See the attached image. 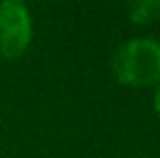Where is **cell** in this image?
Listing matches in <instances>:
<instances>
[{
	"mask_svg": "<svg viewBox=\"0 0 160 158\" xmlns=\"http://www.w3.org/2000/svg\"><path fill=\"white\" fill-rule=\"evenodd\" d=\"M110 69L126 87H156L160 82V41L149 37L123 41L110 59Z\"/></svg>",
	"mask_w": 160,
	"mask_h": 158,
	"instance_id": "6da1fadb",
	"label": "cell"
},
{
	"mask_svg": "<svg viewBox=\"0 0 160 158\" xmlns=\"http://www.w3.org/2000/svg\"><path fill=\"white\" fill-rule=\"evenodd\" d=\"M154 110H156V115L160 117V82L156 84V91H154Z\"/></svg>",
	"mask_w": 160,
	"mask_h": 158,
	"instance_id": "277c9868",
	"label": "cell"
},
{
	"mask_svg": "<svg viewBox=\"0 0 160 158\" xmlns=\"http://www.w3.org/2000/svg\"><path fill=\"white\" fill-rule=\"evenodd\" d=\"M32 41V18L26 2L0 0V59H22Z\"/></svg>",
	"mask_w": 160,
	"mask_h": 158,
	"instance_id": "7a4b0ae2",
	"label": "cell"
},
{
	"mask_svg": "<svg viewBox=\"0 0 160 158\" xmlns=\"http://www.w3.org/2000/svg\"><path fill=\"white\" fill-rule=\"evenodd\" d=\"M128 15L134 24H152L160 18V0H128Z\"/></svg>",
	"mask_w": 160,
	"mask_h": 158,
	"instance_id": "3957f363",
	"label": "cell"
},
{
	"mask_svg": "<svg viewBox=\"0 0 160 158\" xmlns=\"http://www.w3.org/2000/svg\"><path fill=\"white\" fill-rule=\"evenodd\" d=\"M20 2H26V0H20Z\"/></svg>",
	"mask_w": 160,
	"mask_h": 158,
	"instance_id": "5b68a950",
	"label": "cell"
}]
</instances>
